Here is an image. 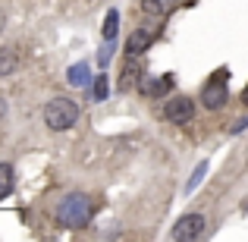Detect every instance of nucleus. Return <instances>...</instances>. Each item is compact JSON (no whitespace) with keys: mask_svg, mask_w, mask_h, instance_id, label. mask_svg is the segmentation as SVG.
Returning a JSON list of instances; mask_svg holds the SVG:
<instances>
[{"mask_svg":"<svg viewBox=\"0 0 248 242\" xmlns=\"http://www.w3.org/2000/svg\"><path fill=\"white\" fill-rule=\"evenodd\" d=\"M91 214H94V208H91V198L88 195H66V198L60 201V208H57V220H60L63 226H69V230H79V226H88Z\"/></svg>","mask_w":248,"mask_h":242,"instance_id":"obj_1","label":"nucleus"},{"mask_svg":"<svg viewBox=\"0 0 248 242\" xmlns=\"http://www.w3.org/2000/svg\"><path fill=\"white\" fill-rule=\"evenodd\" d=\"M76 120H79V104L69 97H54L44 104V123L54 132H66L69 126H76Z\"/></svg>","mask_w":248,"mask_h":242,"instance_id":"obj_2","label":"nucleus"},{"mask_svg":"<svg viewBox=\"0 0 248 242\" xmlns=\"http://www.w3.org/2000/svg\"><path fill=\"white\" fill-rule=\"evenodd\" d=\"M204 226H207L204 214H182V217L176 220V226H173V239H182V242L198 239L201 233H204Z\"/></svg>","mask_w":248,"mask_h":242,"instance_id":"obj_3","label":"nucleus"},{"mask_svg":"<svg viewBox=\"0 0 248 242\" xmlns=\"http://www.w3.org/2000/svg\"><path fill=\"white\" fill-rule=\"evenodd\" d=\"M164 116H167L170 123H192V116H195V101H192V97H186V95L170 97L167 107H164Z\"/></svg>","mask_w":248,"mask_h":242,"instance_id":"obj_4","label":"nucleus"},{"mask_svg":"<svg viewBox=\"0 0 248 242\" xmlns=\"http://www.w3.org/2000/svg\"><path fill=\"white\" fill-rule=\"evenodd\" d=\"M201 97H204L207 110H220L226 104V97H230V88L223 85V79H211L204 85V95H201Z\"/></svg>","mask_w":248,"mask_h":242,"instance_id":"obj_5","label":"nucleus"},{"mask_svg":"<svg viewBox=\"0 0 248 242\" xmlns=\"http://www.w3.org/2000/svg\"><path fill=\"white\" fill-rule=\"evenodd\" d=\"M148 48H151V32H145V29H135L132 35H129L126 54H129V57H141Z\"/></svg>","mask_w":248,"mask_h":242,"instance_id":"obj_6","label":"nucleus"},{"mask_svg":"<svg viewBox=\"0 0 248 242\" xmlns=\"http://www.w3.org/2000/svg\"><path fill=\"white\" fill-rule=\"evenodd\" d=\"M19 69V54L13 48H3L0 50V79H3V76H13Z\"/></svg>","mask_w":248,"mask_h":242,"instance_id":"obj_7","label":"nucleus"},{"mask_svg":"<svg viewBox=\"0 0 248 242\" xmlns=\"http://www.w3.org/2000/svg\"><path fill=\"white\" fill-rule=\"evenodd\" d=\"M69 85H79V88H85V85L91 82V76H88V63H76V66H69Z\"/></svg>","mask_w":248,"mask_h":242,"instance_id":"obj_8","label":"nucleus"},{"mask_svg":"<svg viewBox=\"0 0 248 242\" xmlns=\"http://www.w3.org/2000/svg\"><path fill=\"white\" fill-rule=\"evenodd\" d=\"M13 186H16L13 167H10V163H0V198H6V195L13 192Z\"/></svg>","mask_w":248,"mask_h":242,"instance_id":"obj_9","label":"nucleus"},{"mask_svg":"<svg viewBox=\"0 0 248 242\" xmlns=\"http://www.w3.org/2000/svg\"><path fill=\"white\" fill-rule=\"evenodd\" d=\"M170 6H173V0H141V10L148 16H164Z\"/></svg>","mask_w":248,"mask_h":242,"instance_id":"obj_10","label":"nucleus"},{"mask_svg":"<svg viewBox=\"0 0 248 242\" xmlns=\"http://www.w3.org/2000/svg\"><path fill=\"white\" fill-rule=\"evenodd\" d=\"M139 76H141V69L135 66V63H126V76H123V82H120V88L123 91H129V88H135L139 85Z\"/></svg>","mask_w":248,"mask_h":242,"instance_id":"obj_11","label":"nucleus"},{"mask_svg":"<svg viewBox=\"0 0 248 242\" xmlns=\"http://www.w3.org/2000/svg\"><path fill=\"white\" fill-rule=\"evenodd\" d=\"M116 22H120V13L110 10V13H107V22H104V38H107V41H113V35H116Z\"/></svg>","mask_w":248,"mask_h":242,"instance_id":"obj_12","label":"nucleus"},{"mask_svg":"<svg viewBox=\"0 0 248 242\" xmlns=\"http://www.w3.org/2000/svg\"><path fill=\"white\" fill-rule=\"evenodd\" d=\"M107 97V76H97L94 79V101H104Z\"/></svg>","mask_w":248,"mask_h":242,"instance_id":"obj_13","label":"nucleus"},{"mask_svg":"<svg viewBox=\"0 0 248 242\" xmlns=\"http://www.w3.org/2000/svg\"><path fill=\"white\" fill-rule=\"evenodd\" d=\"M3 116H6V101L0 97V123H3Z\"/></svg>","mask_w":248,"mask_h":242,"instance_id":"obj_14","label":"nucleus"},{"mask_svg":"<svg viewBox=\"0 0 248 242\" xmlns=\"http://www.w3.org/2000/svg\"><path fill=\"white\" fill-rule=\"evenodd\" d=\"M3 25H6V16H3V13H0V32H3Z\"/></svg>","mask_w":248,"mask_h":242,"instance_id":"obj_15","label":"nucleus"},{"mask_svg":"<svg viewBox=\"0 0 248 242\" xmlns=\"http://www.w3.org/2000/svg\"><path fill=\"white\" fill-rule=\"evenodd\" d=\"M242 101L248 104V85H245V91H242Z\"/></svg>","mask_w":248,"mask_h":242,"instance_id":"obj_16","label":"nucleus"}]
</instances>
